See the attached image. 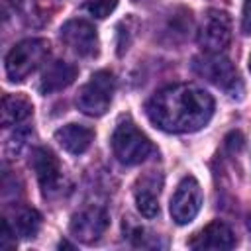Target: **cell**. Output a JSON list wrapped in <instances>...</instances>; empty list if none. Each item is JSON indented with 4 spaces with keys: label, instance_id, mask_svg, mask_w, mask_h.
Masks as SVG:
<instances>
[{
    "label": "cell",
    "instance_id": "cell-22",
    "mask_svg": "<svg viewBox=\"0 0 251 251\" xmlns=\"http://www.w3.org/2000/svg\"><path fill=\"white\" fill-rule=\"evenodd\" d=\"M249 71H251V55H249Z\"/></svg>",
    "mask_w": 251,
    "mask_h": 251
},
{
    "label": "cell",
    "instance_id": "cell-3",
    "mask_svg": "<svg viewBox=\"0 0 251 251\" xmlns=\"http://www.w3.org/2000/svg\"><path fill=\"white\" fill-rule=\"evenodd\" d=\"M49 55V41L43 37H31L16 43L6 55V75L14 82H22L29 76Z\"/></svg>",
    "mask_w": 251,
    "mask_h": 251
},
{
    "label": "cell",
    "instance_id": "cell-11",
    "mask_svg": "<svg viewBox=\"0 0 251 251\" xmlns=\"http://www.w3.org/2000/svg\"><path fill=\"white\" fill-rule=\"evenodd\" d=\"M188 247L192 249H231L235 247V235L231 227L220 220L208 224L198 233L188 239Z\"/></svg>",
    "mask_w": 251,
    "mask_h": 251
},
{
    "label": "cell",
    "instance_id": "cell-10",
    "mask_svg": "<svg viewBox=\"0 0 251 251\" xmlns=\"http://www.w3.org/2000/svg\"><path fill=\"white\" fill-rule=\"evenodd\" d=\"M108 226H110L108 212L104 208L90 206V208H84L73 216L71 233L82 243H94L104 235Z\"/></svg>",
    "mask_w": 251,
    "mask_h": 251
},
{
    "label": "cell",
    "instance_id": "cell-1",
    "mask_svg": "<svg viewBox=\"0 0 251 251\" xmlns=\"http://www.w3.org/2000/svg\"><path fill=\"white\" fill-rule=\"evenodd\" d=\"M153 126L169 133H192L202 129L214 114V98L196 84H173L145 104Z\"/></svg>",
    "mask_w": 251,
    "mask_h": 251
},
{
    "label": "cell",
    "instance_id": "cell-14",
    "mask_svg": "<svg viewBox=\"0 0 251 251\" xmlns=\"http://www.w3.org/2000/svg\"><path fill=\"white\" fill-rule=\"evenodd\" d=\"M94 139V131L80 124H67L55 131V141L69 153L80 155L84 153Z\"/></svg>",
    "mask_w": 251,
    "mask_h": 251
},
{
    "label": "cell",
    "instance_id": "cell-6",
    "mask_svg": "<svg viewBox=\"0 0 251 251\" xmlns=\"http://www.w3.org/2000/svg\"><path fill=\"white\" fill-rule=\"evenodd\" d=\"M198 43L204 53H224L231 43V18L224 10H208L198 29Z\"/></svg>",
    "mask_w": 251,
    "mask_h": 251
},
{
    "label": "cell",
    "instance_id": "cell-5",
    "mask_svg": "<svg viewBox=\"0 0 251 251\" xmlns=\"http://www.w3.org/2000/svg\"><path fill=\"white\" fill-rule=\"evenodd\" d=\"M112 151L120 163L137 165L149 157V153L153 151V145L147 139V135L141 133L131 120H124L116 126L112 133Z\"/></svg>",
    "mask_w": 251,
    "mask_h": 251
},
{
    "label": "cell",
    "instance_id": "cell-15",
    "mask_svg": "<svg viewBox=\"0 0 251 251\" xmlns=\"http://www.w3.org/2000/svg\"><path fill=\"white\" fill-rule=\"evenodd\" d=\"M33 112L31 102L22 94H6L2 98V126L10 127L27 120Z\"/></svg>",
    "mask_w": 251,
    "mask_h": 251
},
{
    "label": "cell",
    "instance_id": "cell-17",
    "mask_svg": "<svg viewBox=\"0 0 251 251\" xmlns=\"http://www.w3.org/2000/svg\"><path fill=\"white\" fill-rule=\"evenodd\" d=\"M118 6V0H88L86 2V10L94 16V18H106L110 16Z\"/></svg>",
    "mask_w": 251,
    "mask_h": 251
},
{
    "label": "cell",
    "instance_id": "cell-21",
    "mask_svg": "<svg viewBox=\"0 0 251 251\" xmlns=\"http://www.w3.org/2000/svg\"><path fill=\"white\" fill-rule=\"evenodd\" d=\"M247 227L251 229V214H249V218H247Z\"/></svg>",
    "mask_w": 251,
    "mask_h": 251
},
{
    "label": "cell",
    "instance_id": "cell-13",
    "mask_svg": "<svg viewBox=\"0 0 251 251\" xmlns=\"http://www.w3.org/2000/svg\"><path fill=\"white\" fill-rule=\"evenodd\" d=\"M78 69L67 61H53L45 67L43 75H41V82H39V90L43 94H51V92H59L63 88H67L69 84L75 82Z\"/></svg>",
    "mask_w": 251,
    "mask_h": 251
},
{
    "label": "cell",
    "instance_id": "cell-18",
    "mask_svg": "<svg viewBox=\"0 0 251 251\" xmlns=\"http://www.w3.org/2000/svg\"><path fill=\"white\" fill-rule=\"evenodd\" d=\"M0 245H2V249L16 247V231L12 229L8 220H2V241H0Z\"/></svg>",
    "mask_w": 251,
    "mask_h": 251
},
{
    "label": "cell",
    "instance_id": "cell-16",
    "mask_svg": "<svg viewBox=\"0 0 251 251\" xmlns=\"http://www.w3.org/2000/svg\"><path fill=\"white\" fill-rule=\"evenodd\" d=\"M39 227H41V214L35 208H22V210L16 212L14 226H12L16 235H22V237L29 239V237L37 235Z\"/></svg>",
    "mask_w": 251,
    "mask_h": 251
},
{
    "label": "cell",
    "instance_id": "cell-2",
    "mask_svg": "<svg viewBox=\"0 0 251 251\" xmlns=\"http://www.w3.org/2000/svg\"><path fill=\"white\" fill-rule=\"evenodd\" d=\"M192 71L204 80L227 92L229 96H239L243 90L237 69L227 57H224V53H204L194 57Z\"/></svg>",
    "mask_w": 251,
    "mask_h": 251
},
{
    "label": "cell",
    "instance_id": "cell-4",
    "mask_svg": "<svg viewBox=\"0 0 251 251\" xmlns=\"http://www.w3.org/2000/svg\"><path fill=\"white\" fill-rule=\"evenodd\" d=\"M114 88H116V78L112 71H96L86 84H82V88L76 94V106L80 112H84L86 116L98 118L102 114L108 112L110 104H112V96H114Z\"/></svg>",
    "mask_w": 251,
    "mask_h": 251
},
{
    "label": "cell",
    "instance_id": "cell-8",
    "mask_svg": "<svg viewBox=\"0 0 251 251\" xmlns=\"http://www.w3.org/2000/svg\"><path fill=\"white\" fill-rule=\"evenodd\" d=\"M202 208V188L194 176H184L173 198H171V216L178 226H184L196 218Z\"/></svg>",
    "mask_w": 251,
    "mask_h": 251
},
{
    "label": "cell",
    "instance_id": "cell-9",
    "mask_svg": "<svg viewBox=\"0 0 251 251\" xmlns=\"http://www.w3.org/2000/svg\"><path fill=\"white\" fill-rule=\"evenodd\" d=\"M63 43L78 57H94L98 53L96 27L86 20H69L61 25Z\"/></svg>",
    "mask_w": 251,
    "mask_h": 251
},
{
    "label": "cell",
    "instance_id": "cell-20",
    "mask_svg": "<svg viewBox=\"0 0 251 251\" xmlns=\"http://www.w3.org/2000/svg\"><path fill=\"white\" fill-rule=\"evenodd\" d=\"M241 27H243V31H245V33H251V0H245V4H243Z\"/></svg>",
    "mask_w": 251,
    "mask_h": 251
},
{
    "label": "cell",
    "instance_id": "cell-12",
    "mask_svg": "<svg viewBox=\"0 0 251 251\" xmlns=\"http://www.w3.org/2000/svg\"><path fill=\"white\" fill-rule=\"evenodd\" d=\"M161 184L163 178L161 175L149 171L147 175H143L137 184H135V204L137 210L141 212V216L145 218H155L159 214V192H161Z\"/></svg>",
    "mask_w": 251,
    "mask_h": 251
},
{
    "label": "cell",
    "instance_id": "cell-19",
    "mask_svg": "<svg viewBox=\"0 0 251 251\" xmlns=\"http://www.w3.org/2000/svg\"><path fill=\"white\" fill-rule=\"evenodd\" d=\"M243 135L239 133V131H229L227 133V137H226V147L229 149V151H239L241 147H243Z\"/></svg>",
    "mask_w": 251,
    "mask_h": 251
},
{
    "label": "cell",
    "instance_id": "cell-7",
    "mask_svg": "<svg viewBox=\"0 0 251 251\" xmlns=\"http://www.w3.org/2000/svg\"><path fill=\"white\" fill-rule=\"evenodd\" d=\"M31 167L37 175L39 188L45 198H53L61 194L63 188V171L55 153L47 147H35L31 151Z\"/></svg>",
    "mask_w": 251,
    "mask_h": 251
}]
</instances>
